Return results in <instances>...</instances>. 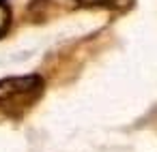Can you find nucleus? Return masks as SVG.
<instances>
[{"instance_id": "1", "label": "nucleus", "mask_w": 157, "mask_h": 152, "mask_svg": "<svg viewBox=\"0 0 157 152\" xmlns=\"http://www.w3.org/2000/svg\"><path fill=\"white\" fill-rule=\"evenodd\" d=\"M45 92V79L37 73L0 79V109L20 116L30 109Z\"/></svg>"}, {"instance_id": "2", "label": "nucleus", "mask_w": 157, "mask_h": 152, "mask_svg": "<svg viewBox=\"0 0 157 152\" xmlns=\"http://www.w3.org/2000/svg\"><path fill=\"white\" fill-rule=\"evenodd\" d=\"M136 0H73L78 9H110V11H129Z\"/></svg>"}, {"instance_id": "3", "label": "nucleus", "mask_w": 157, "mask_h": 152, "mask_svg": "<svg viewBox=\"0 0 157 152\" xmlns=\"http://www.w3.org/2000/svg\"><path fill=\"white\" fill-rule=\"evenodd\" d=\"M9 26H11V7L5 0H0V37L7 34Z\"/></svg>"}]
</instances>
